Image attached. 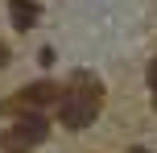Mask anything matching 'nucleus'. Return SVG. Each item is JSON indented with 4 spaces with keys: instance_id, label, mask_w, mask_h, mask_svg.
Masks as SVG:
<instances>
[{
    "instance_id": "obj_1",
    "label": "nucleus",
    "mask_w": 157,
    "mask_h": 153,
    "mask_svg": "<svg viewBox=\"0 0 157 153\" xmlns=\"http://www.w3.org/2000/svg\"><path fill=\"white\" fill-rule=\"evenodd\" d=\"M99 108H103V83L87 71H75L71 83L62 87V99H58V120L71 132H83V128H91Z\"/></svg>"
},
{
    "instance_id": "obj_7",
    "label": "nucleus",
    "mask_w": 157,
    "mask_h": 153,
    "mask_svg": "<svg viewBox=\"0 0 157 153\" xmlns=\"http://www.w3.org/2000/svg\"><path fill=\"white\" fill-rule=\"evenodd\" d=\"M153 108H157V95H153Z\"/></svg>"
},
{
    "instance_id": "obj_5",
    "label": "nucleus",
    "mask_w": 157,
    "mask_h": 153,
    "mask_svg": "<svg viewBox=\"0 0 157 153\" xmlns=\"http://www.w3.org/2000/svg\"><path fill=\"white\" fill-rule=\"evenodd\" d=\"M149 87H153V95H157V58L149 62Z\"/></svg>"
},
{
    "instance_id": "obj_6",
    "label": "nucleus",
    "mask_w": 157,
    "mask_h": 153,
    "mask_svg": "<svg viewBox=\"0 0 157 153\" xmlns=\"http://www.w3.org/2000/svg\"><path fill=\"white\" fill-rule=\"evenodd\" d=\"M8 58H13V54H8V46L0 41V66H8Z\"/></svg>"
},
{
    "instance_id": "obj_4",
    "label": "nucleus",
    "mask_w": 157,
    "mask_h": 153,
    "mask_svg": "<svg viewBox=\"0 0 157 153\" xmlns=\"http://www.w3.org/2000/svg\"><path fill=\"white\" fill-rule=\"evenodd\" d=\"M8 17H13L17 29H33L37 17H41V8L33 4V0H8Z\"/></svg>"
},
{
    "instance_id": "obj_3",
    "label": "nucleus",
    "mask_w": 157,
    "mask_h": 153,
    "mask_svg": "<svg viewBox=\"0 0 157 153\" xmlns=\"http://www.w3.org/2000/svg\"><path fill=\"white\" fill-rule=\"evenodd\" d=\"M58 99H62V87L50 79H37L29 83V87L17 91V99H8L4 112H33V108H58Z\"/></svg>"
},
{
    "instance_id": "obj_2",
    "label": "nucleus",
    "mask_w": 157,
    "mask_h": 153,
    "mask_svg": "<svg viewBox=\"0 0 157 153\" xmlns=\"http://www.w3.org/2000/svg\"><path fill=\"white\" fill-rule=\"evenodd\" d=\"M46 137H50V120L37 116V112H25L13 128L0 132V149L4 153H29V149H37Z\"/></svg>"
}]
</instances>
